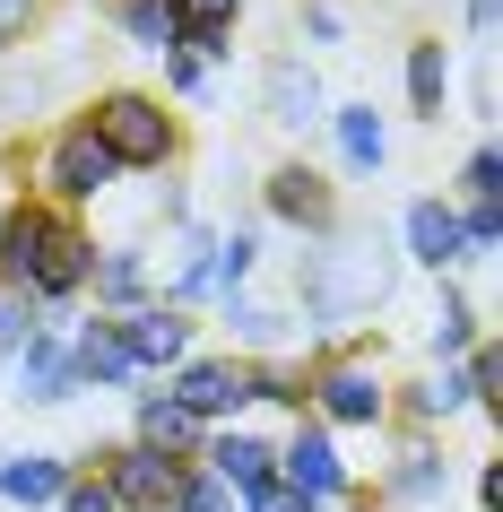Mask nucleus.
Returning a JSON list of instances; mask_svg holds the SVG:
<instances>
[{
    "mask_svg": "<svg viewBox=\"0 0 503 512\" xmlns=\"http://www.w3.org/2000/svg\"><path fill=\"white\" fill-rule=\"evenodd\" d=\"M87 131H96V148H105L122 174H165V165L183 157V122H174L165 96H148V87H105V96L87 105Z\"/></svg>",
    "mask_w": 503,
    "mask_h": 512,
    "instance_id": "obj_2",
    "label": "nucleus"
},
{
    "mask_svg": "<svg viewBox=\"0 0 503 512\" xmlns=\"http://www.w3.org/2000/svg\"><path fill=\"white\" fill-rule=\"evenodd\" d=\"M243 512H313V504H304V495H287V486L269 478L261 495H243Z\"/></svg>",
    "mask_w": 503,
    "mask_h": 512,
    "instance_id": "obj_38",
    "label": "nucleus"
},
{
    "mask_svg": "<svg viewBox=\"0 0 503 512\" xmlns=\"http://www.w3.org/2000/svg\"><path fill=\"white\" fill-rule=\"evenodd\" d=\"M105 18H113V35H122L131 53H148V61H165L183 44V18H174L165 0H105Z\"/></svg>",
    "mask_w": 503,
    "mask_h": 512,
    "instance_id": "obj_26",
    "label": "nucleus"
},
{
    "mask_svg": "<svg viewBox=\"0 0 503 512\" xmlns=\"http://www.w3.org/2000/svg\"><path fill=\"white\" fill-rule=\"evenodd\" d=\"M399 252H408L417 270H434V278L469 270V235H460V209H451L443 191H417V200L399 209Z\"/></svg>",
    "mask_w": 503,
    "mask_h": 512,
    "instance_id": "obj_11",
    "label": "nucleus"
},
{
    "mask_svg": "<svg viewBox=\"0 0 503 512\" xmlns=\"http://www.w3.org/2000/svg\"><path fill=\"white\" fill-rule=\"evenodd\" d=\"M87 296H96V313H139V304L157 296V287H148V243H96Z\"/></svg>",
    "mask_w": 503,
    "mask_h": 512,
    "instance_id": "obj_20",
    "label": "nucleus"
},
{
    "mask_svg": "<svg viewBox=\"0 0 503 512\" xmlns=\"http://www.w3.org/2000/svg\"><path fill=\"white\" fill-rule=\"evenodd\" d=\"M495 191H503V165H495V148L477 139L469 165H460V200H495Z\"/></svg>",
    "mask_w": 503,
    "mask_h": 512,
    "instance_id": "obj_33",
    "label": "nucleus"
},
{
    "mask_svg": "<svg viewBox=\"0 0 503 512\" xmlns=\"http://www.w3.org/2000/svg\"><path fill=\"white\" fill-rule=\"evenodd\" d=\"M165 87H174V96H209V61H191L183 44H174V53H165Z\"/></svg>",
    "mask_w": 503,
    "mask_h": 512,
    "instance_id": "obj_37",
    "label": "nucleus"
},
{
    "mask_svg": "<svg viewBox=\"0 0 503 512\" xmlns=\"http://www.w3.org/2000/svg\"><path fill=\"white\" fill-rule=\"evenodd\" d=\"M174 18H183V35H235L243 27V0H165Z\"/></svg>",
    "mask_w": 503,
    "mask_h": 512,
    "instance_id": "obj_31",
    "label": "nucleus"
},
{
    "mask_svg": "<svg viewBox=\"0 0 503 512\" xmlns=\"http://www.w3.org/2000/svg\"><path fill=\"white\" fill-rule=\"evenodd\" d=\"M304 391H313V374H304L295 356H252V408H287V417H304Z\"/></svg>",
    "mask_w": 503,
    "mask_h": 512,
    "instance_id": "obj_28",
    "label": "nucleus"
},
{
    "mask_svg": "<svg viewBox=\"0 0 503 512\" xmlns=\"http://www.w3.org/2000/svg\"><path fill=\"white\" fill-rule=\"evenodd\" d=\"M183 469H191V460H165V452H148V443H131V434L96 452V478H105V495L122 512H165V504H174V486H183Z\"/></svg>",
    "mask_w": 503,
    "mask_h": 512,
    "instance_id": "obj_9",
    "label": "nucleus"
},
{
    "mask_svg": "<svg viewBox=\"0 0 503 512\" xmlns=\"http://www.w3.org/2000/svg\"><path fill=\"white\" fill-rule=\"evenodd\" d=\"M399 287V252L382 235H321L313 252H304V270H295V304H304V322L321 330V348H356V339H373V313L391 304Z\"/></svg>",
    "mask_w": 503,
    "mask_h": 512,
    "instance_id": "obj_1",
    "label": "nucleus"
},
{
    "mask_svg": "<svg viewBox=\"0 0 503 512\" xmlns=\"http://www.w3.org/2000/svg\"><path fill=\"white\" fill-rule=\"evenodd\" d=\"M191 469H209L217 486H235V495H261L269 478H278V443L269 434H252V426H217L209 443H200V460Z\"/></svg>",
    "mask_w": 503,
    "mask_h": 512,
    "instance_id": "obj_15",
    "label": "nucleus"
},
{
    "mask_svg": "<svg viewBox=\"0 0 503 512\" xmlns=\"http://www.w3.org/2000/svg\"><path fill=\"white\" fill-rule=\"evenodd\" d=\"M217 330H226V356H287V313L278 304H252V296H226L217 304Z\"/></svg>",
    "mask_w": 503,
    "mask_h": 512,
    "instance_id": "obj_23",
    "label": "nucleus"
},
{
    "mask_svg": "<svg viewBox=\"0 0 503 512\" xmlns=\"http://www.w3.org/2000/svg\"><path fill=\"white\" fill-rule=\"evenodd\" d=\"M451 495V460L434 434H399V460L382 469V486H373V504L382 512H425V504H443Z\"/></svg>",
    "mask_w": 503,
    "mask_h": 512,
    "instance_id": "obj_12",
    "label": "nucleus"
},
{
    "mask_svg": "<svg viewBox=\"0 0 503 512\" xmlns=\"http://www.w3.org/2000/svg\"><path fill=\"white\" fill-rule=\"evenodd\" d=\"M373 339H356V348H321L304 374H313V391H304V408H313V426L330 434H365V426H391V382L365 365Z\"/></svg>",
    "mask_w": 503,
    "mask_h": 512,
    "instance_id": "obj_3",
    "label": "nucleus"
},
{
    "mask_svg": "<svg viewBox=\"0 0 503 512\" xmlns=\"http://www.w3.org/2000/svg\"><path fill=\"white\" fill-rule=\"evenodd\" d=\"M35 27H44V0H0V53H9V44H27Z\"/></svg>",
    "mask_w": 503,
    "mask_h": 512,
    "instance_id": "obj_35",
    "label": "nucleus"
},
{
    "mask_svg": "<svg viewBox=\"0 0 503 512\" xmlns=\"http://www.w3.org/2000/svg\"><path fill=\"white\" fill-rule=\"evenodd\" d=\"M9 400L18 408H70L79 400V365H70V330L44 322L27 348L9 356Z\"/></svg>",
    "mask_w": 503,
    "mask_h": 512,
    "instance_id": "obj_10",
    "label": "nucleus"
},
{
    "mask_svg": "<svg viewBox=\"0 0 503 512\" xmlns=\"http://www.w3.org/2000/svg\"><path fill=\"white\" fill-rule=\"evenodd\" d=\"M53 512H122V504L105 495V478H96V469H79V478H70V495H61Z\"/></svg>",
    "mask_w": 503,
    "mask_h": 512,
    "instance_id": "obj_36",
    "label": "nucleus"
},
{
    "mask_svg": "<svg viewBox=\"0 0 503 512\" xmlns=\"http://www.w3.org/2000/svg\"><path fill=\"white\" fill-rule=\"evenodd\" d=\"M165 391H174V408H191L200 426H243V408H252V365L243 356H183L174 374H165Z\"/></svg>",
    "mask_w": 503,
    "mask_h": 512,
    "instance_id": "obj_7",
    "label": "nucleus"
},
{
    "mask_svg": "<svg viewBox=\"0 0 503 512\" xmlns=\"http://www.w3.org/2000/svg\"><path fill=\"white\" fill-rule=\"evenodd\" d=\"M261 217L269 226H295L304 243H321V235H339V183H330L321 165L287 157V165L261 174Z\"/></svg>",
    "mask_w": 503,
    "mask_h": 512,
    "instance_id": "obj_6",
    "label": "nucleus"
},
{
    "mask_svg": "<svg viewBox=\"0 0 503 512\" xmlns=\"http://www.w3.org/2000/svg\"><path fill=\"white\" fill-rule=\"evenodd\" d=\"M87 270H96V235H87L79 217H61L53 243H44V261H35V278H27V304H35V313L79 304L87 296Z\"/></svg>",
    "mask_w": 503,
    "mask_h": 512,
    "instance_id": "obj_13",
    "label": "nucleus"
},
{
    "mask_svg": "<svg viewBox=\"0 0 503 512\" xmlns=\"http://www.w3.org/2000/svg\"><path fill=\"white\" fill-rule=\"evenodd\" d=\"M261 270V235L252 226H226V235L209 243V261H200V278H191V304H226L243 296V278Z\"/></svg>",
    "mask_w": 503,
    "mask_h": 512,
    "instance_id": "obj_22",
    "label": "nucleus"
},
{
    "mask_svg": "<svg viewBox=\"0 0 503 512\" xmlns=\"http://www.w3.org/2000/svg\"><path fill=\"white\" fill-rule=\"evenodd\" d=\"M295 18H304V35H313V44H347V9H339V0H304Z\"/></svg>",
    "mask_w": 503,
    "mask_h": 512,
    "instance_id": "obj_34",
    "label": "nucleus"
},
{
    "mask_svg": "<svg viewBox=\"0 0 503 512\" xmlns=\"http://www.w3.org/2000/svg\"><path fill=\"white\" fill-rule=\"evenodd\" d=\"M460 382H469L477 417H495V408H503V356H495V339H477V348L460 356Z\"/></svg>",
    "mask_w": 503,
    "mask_h": 512,
    "instance_id": "obj_29",
    "label": "nucleus"
},
{
    "mask_svg": "<svg viewBox=\"0 0 503 512\" xmlns=\"http://www.w3.org/2000/svg\"><path fill=\"white\" fill-rule=\"evenodd\" d=\"M113 330H122V356H131V374H174L183 356H200V322H191V304H139V313H113Z\"/></svg>",
    "mask_w": 503,
    "mask_h": 512,
    "instance_id": "obj_8",
    "label": "nucleus"
},
{
    "mask_svg": "<svg viewBox=\"0 0 503 512\" xmlns=\"http://www.w3.org/2000/svg\"><path fill=\"white\" fill-rule=\"evenodd\" d=\"M70 209H44V200H18V209H0V296H27L35 261H44V243Z\"/></svg>",
    "mask_w": 503,
    "mask_h": 512,
    "instance_id": "obj_16",
    "label": "nucleus"
},
{
    "mask_svg": "<svg viewBox=\"0 0 503 512\" xmlns=\"http://www.w3.org/2000/svg\"><path fill=\"white\" fill-rule=\"evenodd\" d=\"M165 512H243V495L235 486H217L209 469H183V486H174V504Z\"/></svg>",
    "mask_w": 503,
    "mask_h": 512,
    "instance_id": "obj_30",
    "label": "nucleus"
},
{
    "mask_svg": "<svg viewBox=\"0 0 503 512\" xmlns=\"http://www.w3.org/2000/svg\"><path fill=\"white\" fill-rule=\"evenodd\" d=\"M330 139H339L347 174H382V165H391V122L373 105H330Z\"/></svg>",
    "mask_w": 503,
    "mask_h": 512,
    "instance_id": "obj_24",
    "label": "nucleus"
},
{
    "mask_svg": "<svg viewBox=\"0 0 503 512\" xmlns=\"http://www.w3.org/2000/svg\"><path fill=\"white\" fill-rule=\"evenodd\" d=\"M477 512H503V460H486V469H477Z\"/></svg>",
    "mask_w": 503,
    "mask_h": 512,
    "instance_id": "obj_39",
    "label": "nucleus"
},
{
    "mask_svg": "<svg viewBox=\"0 0 503 512\" xmlns=\"http://www.w3.org/2000/svg\"><path fill=\"white\" fill-rule=\"evenodd\" d=\"M131 443H148V452H165V460H200L209 426H200L191 408H174V391H139V408H131Z\"/></svg>",
    "mask_w": 503,
    "mask_h": 512,
    "instance_id": "obj_21",
    "label": "nucleus"
},
{
    "mask_svg": "<svg viewBox=\"0 0 503 512\" xmlns=\"http://www.w3.org/2000/svg\"><path fill=\"white\" fill-rule=\"evenodd\" d=\"M408 113L417 122H443L451 113V44L443 35H417L408 44Z\"/></svg>",
    "mask_w": 503,
    "mask_h": 512,
    "instance_id": "obj_25",
    "label": "nucleus"
},
{
    "mask_svg": "<svg viewBox=\"0 0 503 512\" xmlns=\"http://www.w3.org/2000/svg\"><path fill=\"white\" fill-rule=\"evenodd\" d=\"M79 478V460L70 452H0V504L9 512H53Z\"/></svg>",
    "mask_w": 503,
    "mask_h": 512,
    "instance_id": "obj_17",
    "label": "nucleus"
},
{
    "mask_svg": "<svg viewBox=\"0 0 503 512\" xmlns=\"http://www.w3.org/2000/svg\"><path fill=\"white\" fill-rule=\"evenodd\" d=\"M278 486H287V495H304L313 512H339L347 495H356V469H347L339 434L313 426V417H295V434L278 443Z\"/></svg>",
    "mask_w": 503,
    "mask_h": 512,
    "instance_id": "obj_5",
    "label": "nucleus"
},
{
    "mask_svg": "<svg viewBox=\"0 0 503 512\" xmlns=\"http://www.w3.org/2000/svg\"><path fill=\"white\" fill-rule=\"evenodd\" d=\"M477 339H486L477 304H469V296H460V287L443 278V296H434V322H425V356H434V365H460V356H469Z\"/></svg>",
    "mask_w": 503,
    "mask_h": 512,
    "instance_id": "obj_27",
    "label": "nucleus"
},
{
    "mask_svg": "<svg viewBox=\"0 0 503 512\" xmlns=\"http://www.w3.org/2000/svg\"><path fill=\"white\" fill-rule=\"evenodd\" d=\"M35 200H44V209H96V200H105L113 183H122V165L105 157V148H96V131H87V113H70V122H53V139H44V157H35Z\"/></svg>",
    "mask_w": 503,
    "mask_h": 512,
    "instance_id": "obj_4",
    "label": "nucleus"
},
{
    "mask_svg": "<svg viewBox=\"0 0 503 512\" xmlns=\"http://www.w3.org/2000/svg\"><path fill=\"white\" fill-rule=\"evenodd\" d=\"M460 408H469L460 365H434V374H417V382H399V391H391V417H399L408 434H443Z\"/></svg>",
    "mask_w": 503,
    "mask_h": 512,
    "instance_id": "obj_18",
    "label": "nucleus"
},
{
    "mask_svg": "<svg viewBox=\"0 0 503 512\" xmlns=\"http://www.w3.org/2000/svg\"><path fill=\"white\" fill-rule=\"evenodd\" d=\"M44 322H53V313H35L27 296H0V365H9V356L27 348V339H35Z\"/></svg>",
    "mask_w": 503,
    "mask_h": 512,
    "instance_id": "obj_32",
    "label": "nucleus"
},
{
    "mask_svg": "<svg viewBox=\"0 0 503 512\" xmlns=\"http://www.w3.org/2000/svg\"><path fill=\"white\" fill-rule=\"evenodd\" d=\"M460 18H469V35H495V0H460Z\"/></svg>",
    "mask_w": 503,
    "mask_h": 512,
    "instance_id": "obj_40",
    "label": "nucleus"
},
{
    "mask_svg": "<svg viewBox=\"0 0 503 512\" xmlns=\"http://www.w3.org/2000/svg\"><path fill=\"white\" fill-rule=\"evenodd\" d=\"M261 113L278 131H321V122H330V96H321V79H313L304 53H269L261 61Z\"/></svg>",
    "mask_w": 503,
    "mask_h": 512,
    "instance_id": "obj_14",
    "label": "nucleus"
},
{
    "mask_svg": "<svg viewBox=\"0 0 503 512\" xmlns=\"http://www.w3.org/2000/svg\"><path fill=\"white\" fill-rule=\"evenodd\" d=\"M70 365H79V391H131V356H122V330H113V313H87V322H70Z\"/></svg>",
    "mask_w": 503,
    "mask_h": 512,
    "instance_id": "obj_19",
    "label": "nucleus"
}]
</instances>
